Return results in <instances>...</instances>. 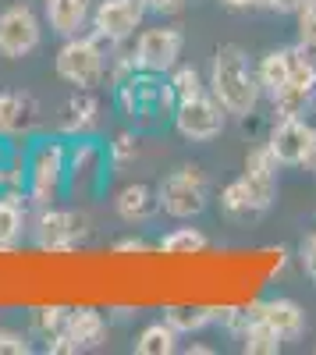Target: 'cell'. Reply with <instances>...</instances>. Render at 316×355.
<instances>
[{
	"label": "cell",
	"mask_w": 316,
	"mask_h": 355,
	"mask_svg": "<svg viewBox=\"0 0 316 355\" xmlns=\"http://www.w3.org/2000/svg\"><path fill=\"white\" fill-rule=\"evenodd\" d=\"M160 210L167 217H175V220H192L207 210V178L199 167H178V171H170L160 189Z\"/></svg>",
	"instance_id": "cell-4"
},
{
	"label": "cell",
	"mask_w": 316,
	"mask_h": 355,
	"mask_svg": "<svg viewBox=\"0 0 316 355\" xmlns=\"http://www.w3.org/2000/svg\"><path fill=\"white\" fill-rule=\"evenodd\" d=\"M210 96L227 110V114H252L256 103H260V78L249 68V57L242 46H220L213 53V64H210Z\"/></svg>",
	"instance_id": "cell-1"
},
{
	"label": "cell",
	"mask_w": 316,
	"mask_h": 355,
	"mask_svg": "<svg viewBox=\"0 0 316 355\" xmlns=\"http://www.w3.org/2000/svg\"><path fill=\"white\" fill-rule=\"evenodd\" d=\"M25 199L28 196H21V189L0 192V252H15L25 242V227H28Z\"/></svg>",
	"instance_id": "cell-15"
},
{
	"label": "cell",
	"mask_w": 316,
	"mask_h": 355,
	"mask_svg": "<svg viewBox=\"0 0 316 355\" xmlns=\"http://www.w3.org/2000/svg\"><path fill=\"white\" fill-rule=\"evenodd\" d=\"M299 46L316 50V4L299 8Z\"/></svg>",
	"instance_id": "cell-30"
},
{
	"label": "cell",
	"mask_w": 316,
	"mask_h": 355,
	"mask_svg": "<svg viewBox=\"0 0 316 355\" xmlns=\"http://www.w3.org/2000/svg\"><path fill=\"white\" fill-rule=\"evenodd\" d=\"M178 331L170 327L167 320H160V323H146V327L139 331V338H135V352L139 355H170L178 348Z\"/></svg>",
	"instance_id": "cell-21"
},
{
	"label": "cell",
	"mask_w": 316,
	"mask_h": 355,
	"mask_svg": "<svg viewBox=\"0 0 316 355\" xmlns=\"http://www.w3.org/2000/svg\"><path fill=\"white\" fill-rule=\"evenodd\" d=\"M292 53V78L274 93V114L277 117H306L316 100V64L306 46H288Z\"/></svg>",
	"instance_id": "cell-5"
},
{
	"label": "cell",
	"mask_w": 316,
	"mask_h": 355,
	"mask_svg": "<svg viewBox=\"0 0 316 355\" xmlns=\"http://www.w3.org/2000/svg\"><path fill=\"white\" fill-rule=\"evenodd\" d=\"M53 71L75 89H93L107 71L100 36H68L53 57Z\"/></svg>",
	"instance_id": "cell-3"
},
{
	"label": "cell",
	"mask_w": 316,
	"mask_h": 355,
	"mask_svg": "<svg viewBox=\"0 0 316 355\" xmlns=\"http://www.w3.org/2000/svg\"><path fill=\"white\" fill-rule=\"evenodd\" d=\"M302 167L316 174V128H313V139H309V146H306V157H302Z\"/></svg>",
	"instance_id": "cell-36"
},
{
	"label": "cell",
	"mask_w": 316,
	"mask_h": 355,
	"mask_svg": "<svg viewBox=\"0 0 316 355\" xmlns=\"http://www.w3.org/2000/svg\"><path fill=\"white\" fill-rule=\"evenodd\" d=\"M114 210H118V217H121L125 224H146V220H153V217L160 214V196H157L150 185L135 182V185H125V189L118 192V199H114Z\"/></svg>",
	"instance_id": "cell-16"
},
{
	"label": "cell",
	"mask_w": 316,
	"mask_h": 355,
	"mask_svg": "<svg viewBox=\"0 0 316 355\" xmlns=\"http://www.w3.org/2000/svg\"><path fill=\"white\" fill-rule=\"evenodd\" d=\"M309 139H313V128L306 125V117H277V125H274L267 146H270V153L277 157V164L302 167Z\"/></svg>",
	"instance_id": "cell-13"
},
{
	"label": "cell",
	"mask_w": 316,
	"mask_h": 355,
	"mask_svg": "<svg viewBox=\"0 0 316 355\" xmlns=\"http://www.w3.org/2000/svg\"><path fill=\"white\" fill-rule=\"evenodd\" d=\"M135 153H139V139H135V135H128V132L114 135V142L107 146L110 164H128V160H135Z\"/></svg>",
	"instance_id": "cell-29"
},
{
	"label": "cell",
	"mask_w": 316,
	"mask_h": 355,
	"mask_svg": "<svg viewBox=\"0 0 316 355\" xmlns=\"http://www.w3.org/2000/svg\"><path fill=\"white\" fill-rule=\"evenodd\" d=\"M306 0H256V8H267V11H277V15H299V8Z\"/></svg>",
	"instance_id": "cell-33"
},
{
	"label": "cell",
	"mask_w": 316,
	"mask_h": 355,
	"mask_svg": "<svg viewBox=\"0 0 316 355\" xmlns=\"http://www.w3.org/2000/svg\"><path fill=\"white\" fill-rule=\"evenodd\" d=\"M256 78H260V89H267V93L274 96L277 89L292 78V53H288V46L263 53L260 68H256Z\"/></svg>",
	"instance_id": "cell-22"
},
{
	"label": "cell",
	"mask_w": 316,
	"mask_h": 355,
	"mask_svg": "<svg viewBox=\"0 0 316 355\" xmlns=\"http://www.w3.org/2000/svg\"><path fill=\"white\" fill-rule=\"evenodd\" d=\"M299 263H302L306 277L316 281V231L306 234V242H302V249H299Z\"/></svg>",
	"instance_id": "cell-32"
},
{
	"label": "cell",
	"mask_w": 316,
	"mask_h": 355,
	"mask_svg": "<svg viewBox=\"0 0 316 355\" xmlns=\"http://www.w3.org/2000/svg\"><path fill=\"white\" fill-rule=\"evenodd\" d=\"M96 125H100V103L85 93V89H82L78 96H71V100L64 103L61 117H57V128H61L64 135H78V139L89 135Z\"/></svg>",
	"instance_id": "cell-17"
},
{
	"label": "cell",
	"mask_w": 316,
	"mask_h": 355,
	"mask_svg": "<svg viewBox=\"0 0 316 355\" xmlns=\"http://www.w3.org/2000/svg\"><path fill=\"white\" fill-rule=\"evenodd\" d=\"M82 217L75 210H53V206H46V210L36 217V245L43 252H68L78 245L82 239Z\"/></svg>",
	"instance_id": "cell-11"
},
{
	"label": "cell",
	"mask_w": 316,
	"mask_h": 355,
	"mask_svg": "<svg viewBox=\"0 0 316 355\" xmlns=\"http://www.w3.org/2000/svg\"><path fill=\"white\" fill-rule=\"evenodd\" d=\"M114 252H135V256H142V252H150V242L139 239V234H132V239H118V242H114Z\"/></svg>",
	"instance_id": "cell-34"
},
{
	"label": "cell",
	"mask_w": 316,
	"mask_h": 355,
	"mask_svg": "<svg viewBox=\"0 0 316 355\" xmlns=\"http://www.w3.org/2000/svg\"><path fill=\"white\" fill-rule=\"evenodd\" d=\"M33 345L21 331H11V327H0V355H28Z\"/></svg>",
	"instance_id": "cell-31"
},
{
	"label": "cell",
	"mask_w": 316,
	"mask_h": 355,
	"mask_svg": "<svg viewBox=\"0 0 316 355\" xmlns=\"http://www.w3.org/2000/svg\"><path fill=\"white\" fill-rule=\"evenodd\" d=\"M170 117H175V128H178L182 139H188V142H210V139H217L224 132L227 110L210 93H203V96L182 100Z\"/></svg>",
	"instance_id": "cell-6"
},
{
	"label": "cell",
	"mask_w": 316,
	"mask_h": 355,
	"mask_svg": "<svg viewBox=\"0 0 316 355\" xmlns=\"http://www.w3.org/2000/svg\"><path fill=\"white\" fill-rule=\"evenodd\" d=\"M164 320L178 334H195V331H203L213 323V309H207V306H170V309H164Z\"/></svg>",
	"instance_id": "cell-25"
},
{
	"label": "cell",
	"mask_w": 316,
	"mask_h": 355,
	"mask_svg": "<svg viewBox=\"0 0 316 355\" xmlns=\"http://www.w3.org/2000/svg\"><path fill=\"white\" fill-rule=\"evenodd\" d=\"M217 4L231 8V11H245V8H256V0H217Z\"/></svg>",
	"instance_id": "cell-37"
},
{
	"label": "cell",
	"mask_w": 316,
	"mask_h": 355,
	"mask_svg": "<svg viewBox=\"0 0 316 355\" xmlns=\"http://www.w3.org/2000/svg\"><path fill=\"white\" fill-rule=\"evenodd\" d=\"M89 18H93L89 0H46V25L64 40L78 36Z\"/></svg>",
	"instance_id": "cell-18"
},
{
	"label": "cell",
	"mask_w": 316,
	"mask_h": 355,
	"mask_svg": "<svg viewBox=\"0 0 316 355\" xmlns=\"http://www.w3.org/2000/svg\"><path fill=\"white\" fill-rule=\"evenodd\" d=\"M277 157L270 153V146H256L245 157V167H242V182L249 189V199H252V210L263 214L274 206L277 199Z\"/></svg>",
	"instance_id": "cell-10"
},
{
	"label": "cell",
	"mask_w": 316,
	"mask_h": 355,
	"mask_svg": "<svg viewBox=\"0 0 316 355\" xmlns=\"http://www.w3.org/2000/svg\"><path fill=\"white\" fill-rule=\"evenodd\" d=\"M207 245H210V239L199 227H175L160 239V252H167V256H195Z\"/></svg>",
	"instance_id": "cell-24"
},
{
	"label": "cell",
	"mask_w": 316,
	"mask_h": 355,
	"mask_svg": "<svg viewBox=\"0 0 316 355\" xmlns=\"http://www.w3.org/2000/svg\"><path fill=\"white\" fill-rule=\"evenodd\" d=\"M220 214L231 217V220L256 214V210H252V199H249V189H245L242 178H235L231 185H224V192H220Z\"/></svg>",
	"instance_id": "cell-26"
},
{
	"label": "cell",
	"mask_w": 316,
	"mask_h": 355,
	"mask_svg": "<svg viewBox=\"0 0 316 355\" xmlns=\"http://www.w3.org/2000/svg\"><path fill=\"white\" fill-rule=\"evenodd\" d=\"M249 316L270 323V327L284 338V341H295L306 334V309L292 299H263L249 309Z\"/></svg>",
	"instance_id": "cell-14"
},
{
	"label": "cell",
	"mask_w": 316,
	"mask_h": 355,
	"mask_svg": "<svg viewBox=\"0 0 316 355\" xmlns=\"http://www.w3.org/2000/svg\"><path fill=\"white\" fill-rule=\"evenodd\" d=\"M64 334H68V341H71L75 352L96 348V345L103 341V334H107V320H103L96 309H71Z\"/></svg>",
	"instance_id": "cell-20"
},
{
	"label": "cell",
	"mask_w": 316,
	"mask_h": 355,
	"mask_svg": "<svg viewBox=\"0 0 316 355\" xmlns=\"http://www.w3.org/2000/svg\"><path fill=\"white\" fill-rule=\"evenodd\" d=\"M64 182H68V150L61 142H40L25 167V196L40 210H46L61 196Z\"/></svg>",
	"instance_id": "cell-2"
},
{
	"label": "cell",
	"mask_w": 316,
	"mask_h": 355,
	"mask_svg": "<svg viewBox=\"0 0 316 355\" xmlns=\"http://www.w3.org/2000/svg\"><path fill=\"white\" fill-rule=\"evenodd\" d=\"M0 164H8V146L0 142Z\"/></svg>",
	"instance_id": "cell-39"
},
{
	"label": "cell",
	"mask_w": 316,
	"mask_h": 355,
	"mask_svg": "<svg viewBox=\"0 0 316 355\" xmlns=\"http://www.w3.org/2000/svg\"><path fill=\"white\" fill-rule=\"evenodd\" d=\"M43 40V25L28 4H11L0 11V57L18 61L28 57Z\"/></svg>",
	"instance_id": "cell-7"
},
{
	"label": "cell",
	"mask_w": 316,
	"mask_h": 355,
	"mask_svg": "<svg viewBox=\"0 0 316 355\" xmlns=\"http://www.w3.org/2000/svg\"><path fill=\"white\" fill-rule=\"evenodd\" d=\"M142 4H146L150 11H160V15H167V11H178L185 0H142Z\"/></svg>",
	"instance_id": "cell-35"
},
{
	"label": "cell",
	"mask_w": 316,
	"mask_h": 355,
	"mask_svg": "<svg viewBox=\"0 0 316 355\" xmlns=\"http://www.w3.org/2000/svg\"><path fill=\"white\" fill-rule=\"evenodd\" d=\"M167 85H170V93H175L178 103L207 93V82H203V75H199L195 68H175V71H170V82H167Z\"/></svg>",
	"instance_id": "cell-28"
},
{
	"label": "cell",
	"mask_w": 316,
	"mask_h": 355,
	"mask_svg": "<svg viewBox=\"0 0 316 355\" xmlns=\"http://www.w3.org/2000/svg\"><path fill=\"white\" fill-rule=\"evenodd\" d=\"M107 150L96 142H75L68 150V189L75 196H85L93 192L100 182H103V167H107Z\"/></svg>",
	"instance_id": "cell-12"
},
{
	"label": "cell",
	"mask_w": 316,
	"mask_h": 355,
	"mask_svg": "<svg viewBox=\"0 0 316 355\" xmlns=\"http://www.w3.org/2000/svg\"><path fill=\"white\" fill-rule=\"evenodd\" d=\"M281 341L284 338L270 327V323L256 320V316H249V323L242 327V348L249 355H277L281 352Z\"/></svg>",
	"instance_id": "cell-23"
},
{
	"label": "cell",
	"mask_w": 316,
	"mask_h": 355,
	"mask_svg": "<svg viewBox=\"0 0 316 355\" xmlns=\"http://www.w3.org/2000/svg\"><path fill=\"white\" fill-rule=\"evenodd\" d=\"M306 4H316V0H306Z\"/></svg>",
	"instance_id": "cell-40"
},
{
	"label": "cell",
	"mask_w": 316,
	"mask_h": 355,
	"mask_svg": "<svg viewBox=\"0 0 316 355\" xmlns=\"http://www.w3.org/2000/svg\"><path fill=\"white\" fill-rule=\"evenodd\" d=\"M36 121V103L25 93H0V139L28 132Z\"/></svg>",
	"instance_id": "cell-19"
},
{
	"label": "cell",
	"mask_w": 316,
	"mask_h": 355,
	"mask_svg": "<svg viewBox=\"0 0 316 355\" xmlns=\"http://www.w3.org/2000/svg\"><path fill=\"white\" fill-rule=\"evenodd\" d=\"M68 316H71V309H64V306H43L33 313V327L43 341H53L57 334H64Z\"/></svg>",
	"instance_id": "cell-27"
},
{
	"label": "cell",
	"mask_w": 316,
	"mask_h": 355,
	"mask_svg": "<svg viewBox=\"0 0 316 355\" xmlns=\"http://www.w3.org/2000/svg\"><path fill=\"white\" fill-rule=\"evenodd\" d=\"M182 33L178 28H146L139 40H135V68L139 71H150V75H164V71H175L178 68V57H182Z\"/></svg>",
	"instance_id": "cell-8"
},
{
	"label": "cell",
	"mask_w": 316,
	"mask_h": 355,
	"mask_svg": "<svg viewBox=\"0 0 316 355\" xmlns=\"http://www.w3.org/2000/svg\"><path fill=\"white\" fill-rule=\"evenodd\" d=\"M188 355H210L207 345H188Z\"/></svg>",
	"instance_id": "cell-38"
},
{
	"label": "cell",
	"mask_w": 316,
	"mask_h": 355,
	"mask_svg": "<svg viewBox=\"0 0 316 355\" xmlns=\"http://www.w3.org/2000/svg\"><path fill=\"white\" fill-rule=\"evenodd\" d=\"M142 15H146V4H142V0H100L89 21H93V33L100 40L125 43L142 25Z\"/></svg>",
	"instance_id": "cell-9"
}]
</instances>
